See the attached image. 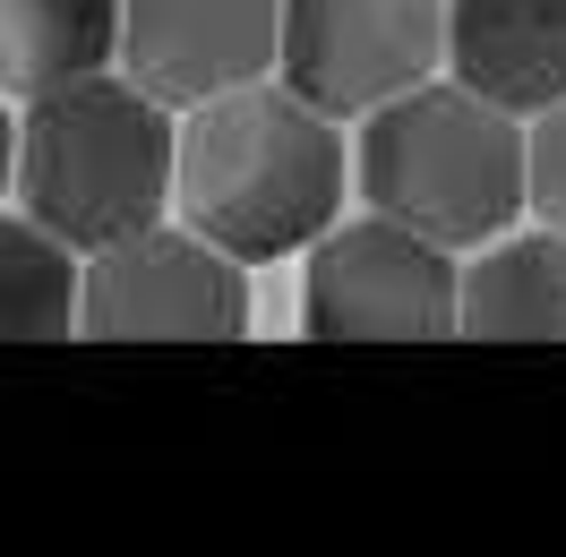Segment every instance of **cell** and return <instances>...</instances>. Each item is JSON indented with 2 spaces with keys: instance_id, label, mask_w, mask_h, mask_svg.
Instances as JSON below:
<instances>
[{
  "instance_id": "1",
  "label": "cell",
  "mask_w": 566,
  "mask_h": 557,
  "mask_svg": "<svg viewBox=\"0 0 566 557\" xmlns=\"http://www.w3.org/2000/svg\"><path fill=\"white\" fill-rule=\"evenodd\" d=\"M344 138L318 104H301L292 86L249 77L232 95L189 104L172 155V207L180 223L214 241L223 258H283V249H310L344 214Z\"/></svg>"
},
{
  "instance_id": "2",
  "label": "cell",
  "mask_w": 566,
  "mask_h": 557,
  "mask_svg": "<svg viewBox=\"0 0 566 557\" xmlns=\"http://www.w3.org/2000/svg\"><path fill=\"white\" fill-rule=\"evenodd\" d=\"M353 172H360L369 214H387V223H403V232H421L438 249H490L532 207L515 112L472 95L463 77L455 86L421 77L395 104L360 112Z\"/></svg>"
},
{
  "instance_id": "3",
  "label": "cell",
  "mask_w": 566,
  "mask_h": 557,
  "mask_svg": "<svg viewBox=\"0 0 566 557\" xmlns=\"http://www.w3.org/2000/svg\"><path fill=\"white\" fill-rule=\"evenodd\" d=\"M172 155H180L172 112L138 77L95 70L27 104V120H18V198L43 232H61L70 249L95 258V249L164 223Z\"/></svg>"
},
{
  "instance_id": "4",
  "label": "cell",
  "mask_w": 566,
  "mask_h": 557,
  "mask_svg": "<svg viewBox=\"0 0 566 557\" xmlns=\"http://www.w3.org/2000/svg\"><path fill=\"white\" fill-rule=\"evenodd\" d=\"M455 249L403 232L387 214L326 223L310 241V283H301V326L318 344H438L455 335Z\"/></svg>"
},
{
  "instance_id": "5",
  "label": "cell",
  "mask_w": 566,
  "mask_h": 557,
  "mask_svg": "<svg viewBox=\"0 0 566 557\" xmlns=\"http://www.w3.org/2000/svg\"><path fill=\"white\" fill-rule=\"evenodd\" d=\"M77 335L95 344H241L249 335V283L241 258L198 241L189 223H146L129 241L95 249L77 283Z\"/></svg>"
},
{
  "instance_id": "6",
  "label": "cell",
  "mask_w": 566,
  "mask_h": 557,
  "mask_svg": "<svg viewBox=\"0 0 566 557\" xmlns=\"http://www.w3.org/2000/svg\"><path fill=\"white\" fill-rule=\"evenodd\" d=\"M283 86L326 120L395 104L447 61V0H283Z\"/></svg>"
},
{
  "instance_id": "7",
  "label": "cell",
  "mask_w": 566,
  "mask_h": 557,
  "mask_svg": "<svg viewBox=\"0 0 566 557\" xmlns=\"http://www.w3.org/2000/svg\"><path fill=\"white\" fill-rule=\"evenodd\" d=\"M283 0H120V77L155 104H207L275 70Z\"/></svg>"
},
{
  "instance_id": "8",
  "label": "cell",
  "mask_w": 566,
  "mask_h": 557,
  "mask_svg": "<svg viewBox=\"0 0 566 557\" xmlns=\"http://www.w3.org/2000/svg\"><path fill=\"white\" fill-rule=\"evenodd\" d=\"M447 61L497 112H549L566 95V0H447Z\"/></svg>"
},
{
  "instance_id": "9",
  "label": "cell",
  "mask_w": 566,
  "mask_h": 557,
  "mask_svg": "<svg viewBox=\"0 0 566 557\" xmlns=\"http://www.w3.org/2000/svg\"><path fill=\"white\" fill-rule=\"evenodd\" d=\"M455 335L481 344H566V232L481 249V266L455 292Z\"/></svg>"
},
{
  "instance_id": "10",
  "label": "cell",
  "mask_w": 566,
  "mask_h": 557,
  "mask_svg": "<svg viewBox=\"0 0 566 557\" xmlns=\"http://www.w3.org/2000/svg\"><path fill=\"white\" fill-rule=\"evenodd\" d=\"M120 61V0H0V95L35 104Z\"/></svg>"
},
{
  "instance_id": "11",
  "label": "cell",
  "mask_w": 566,
  "mask_h": 557,
  "mask_svg": "<svg viewBox=\"0 0 566 557\" xmlns=\"http://www.w3.org/2000/svg\"><path fill=\"white\" fill-rule=\"evenodd\" d=\"M77 335V249L35 214H0V344Z\"/></svg>"
},
{
  "instance_id": "12",
  "label": "cell",
  "mask_w": 566,
  "mask_h": 557,
  "mask_svg": "<svg viewBox=\"0 0 566 557\" xmlns=\"http://www.w3.org/2000/svg\"><path fill=\"white\" fill-rule=\"evenodd\" d=\"M524 189H532V207H541V223H549V232H566V95H558L549 112H532Z\"/></svg>"
},
{
  "instance_id": "13",
  "label": "cell",
  "mask_w": 566,
  "mask_h": 557,
  "mask_svg": "<svg viewBox=\"0 0 566 557\" xmlns=\"http://www.w3.org/2000/svg\"><path fill=\"white\" fill-rule=\"evenodd\" d=\"M9 180H18V129H9V104H0V198H9Z\"/></svg>"
}]
</instances>
